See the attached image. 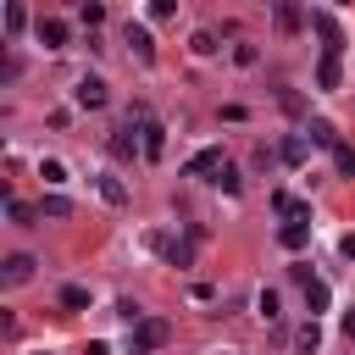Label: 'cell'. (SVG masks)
<instances>
[{
  "mask_svg": "<svg viewBox=\"0 0 355 355\" xmlns=\"http://www.w3.org/2000/svg\"><path fill=\"white\" fill-rule=\"evenodd\" d=\"M277 244H283V250H305V244H311V205H300V211L277 227Z\"/></svg>",
  "mask_w": 355,
  "mask_h": 355,
  "instance_id": "cell-1",
  "label": "cell"
},
{
  "mask_svg": "<svg viewBox=\"0 0 355 355\" xmlns=\"http://www.w3.org/2000/svg\"><path fill=\"white\" fill-rule=\"evenodd\" d=\"M161 344H166V322H161V316H144V322L133 327V338H128L133 355H150V349H161Z\"/></svg>",
  "mask_w": 355,
  "mask_h": 355,
  "instance_id": "cell-2",
  "label": "cell"
},
{
  "mask_svg": "<svg viewBox=\"0 0 355 355\" xmlns=\"http://www.w3.org/2000/svg\"><path fill=\"white\" fill-rule=\"evenodd\" d=\"M72 100H78L83 111H100V105L111 100V89H105V78H94V72H83V78L72 83Z\"/></svg>",
  "mask_w": 355,
  "mask_h": 355,
  "instance_id": "cell-3",
  "label": "cell"
},
{
  "mask_svg": "<svg viewBox=\"0 0 355 355\" xmlns=\"http://www.w3.org/2000/svg\"><path fill=\"white\" fill-rule=\"evenodd\" d=\"M111 155H116V161H133V155H144V128L122 122V128L111 133Z\"/></svg>",
  "mask_w": 355,
  "mask_h": 355,
  "instance_id": "cell-4",
  "label": "cell"
},
{
  "mask_svg": "<svg viewBox=\"0 0 355 355\" xmlns=\"http://www.w3.org/2000/svg\"><path fill=\"white\" fill-rule=\"evenodd\" d=\"M33 272H39L33 255H6V261H0V283H6V288H22Z\"/></svg>",
  "mask_w": 355,
  "mask_h": 355,
  "instance_id": "cell-5",
  "label": "cell"
},
{
  "mask_svg": "<svg viewBox=\"0 0 355 355\" xmlns=\"http://www.w3.org/2000/svg\"><path fill=\"white\" fill-rule=\"evenodd\" d=\"M311 28L322 33V55H338V50H344V28H338L327 11H311Z\"/></svg>",
  "mask_w": 355,
  "mask_h": 355,
  "instance_id": "cell-6",
  "label": "cell"
},
{
  "mask_svg": "<svg viewBox=\"0 0 355 355\" xmlns=\"http://www.w3.org/2000/svg\"><path fill=\"white\" fill-rule=\"evenodd\" d=\"M33 33H39V44H44V50H61V44H67V22H61V17H39V28H33Z\"/></svg>",
  "mask_w": 355,
  "mask_h": 355,
  "instance_id": "cell-7",
  "label": "cell"
},
{
  "mask_svg": "<svg viewBox=\"0 0 355 355\" xmlns=\"http://www.w3.org/2000/svg\"><path fill=\"white\" fill-rule=\"evenodd\" d=\"M338 78H344L338 55H322V61H316V89H322V94H333V89H338Z\"/></svg>",
  "mask_w": 355,
  "mask_h": 355,
  "instance_id": "cell-8",
  "label": "cell"
},
{
  "mask_svg": "<svg viewBox=\"0 0 355 355\" xmlns=\"http://www.w3.org/2000/svg\"><path fill=\"white\" fill-rule=\"evenodd\" d=\"M294 349H300V355H316V349H322V327H316V316L294 327Z\"/></svg>",
  "mask_w": 355,
  "mask_h": 355,
  "instance_id": "cell-9",
  "label": "cell"
},
{
  "mask_svg": "<svg viewBox=\"0 0 355 355\" xmlns=\"http://www.w3.org/2000/svg\"><path fill=\"white\" fill-rule=\"evenodd\" d=\"M222 166H227V155H222V150H216V144H211V150H200V155H194V161H189V172H194V178H200V172H211V178H216V172H222Z\"/></svg>",
  "mask_w": 355,
  "mask_h": 355,
  "instance_id": "cell-10",
  "label": "cell"
},
{
  "mask_svg": "<svg viewBox=\"0 0 355 355\" xmlns=\"http://www.w3.org/2000/svg\"><path fill=\"white\" fill-rule=\"evenodd\" d=\"M272 17H277V28H283V33H300V28H305V11H300V6H288V0H277V11H272Z\"/></svg>",
  "mask_w": 355,
  "mask_h": 355,
  "instance_id": "cell-11",
  "label": "cell"
},
{
  "mask_svg": "<svg viewBox=\"0 0 355 355\" xmlns=\"http://www.w3.org/2000/svg\"><path fill=\"white\" fill-rule=\"evenodd\" d=\"M128 44H133V55H139V61H155V39H150L139 22H128Z\"/></svg>",
  "mask_w": 355,
  "mask_h": 355,
  "instance_id": "cell-12",
  "label": "cell"
},
{
  "mask_svg": "<svg viewBox=\"0 0 355 355\" xmlns=\"http://www.w3.org/2000/svg\"><path fill=\"white\" fill-rule=\"evenodd\" d=\"M161 150H166V128L161 122H144V161H155Z\"/></svg>",
  "mask_w": 355,
  "mask_h": 355,
  "instance_id": "cell-13",
  "label": "cell"
},
{
  "mask_svg": "<svg viewBox=\"0 0 355 355\" xmlns=\"http://www.w3.org/2000/svg\"><path fill=\"white\" fill-rule=\"evenodd\" d=\"M61 305H67V311H89V305H94V294H89L83 283H67V288H61Z\"/></svg>",
  "mask_w": 355,
  "mask_h": 355,
  "instance_id": "cell-14",
  "label": "cell"
},
{
  "mask_svg": "<svg viewBox=\"0 0 355 355\" xmlns=\"http://www.w3.org/2000/svg\"><path fill=\"white\" fill-rule=\"evenodd\" d=\"M39 216L61 222V216H72V200H61V194H44V200H39Z\"/></svg>",
  "mask_w": 355,
  "mask_h": 355,
  "instance_id": "cell-15",
  "label": "cell"
},
{
  "mask_svg": "<svg viewBox=\"0 0 355 355\" xmlns=\"http://www.w3.org/2000/svg\"><path fill=\"white\" fill-rule=\"evenodd\" d=\"M327 300H333V288H327L322 277H316V283H305V305H311V316H316V311H327Z\"/></svg>",
  "mask_w": 355,
  "mask_h": 355,
  "instance_id": "cell-16",
  "label": "cell"
},
{
  "mask_svg": "<svg viewBox=\"0 0 355 355\" xmlns=\"http://www.w3.org/2000/svg\"><path fill=\"white\" fill-rule=\"evenodd\" d=\"M6 216H11L17 227H33V216H39V211H33L28 200H6Z\"/></svg>",
  "mask_w": 355,
  "mask_h": 355,
  "instance_id": "cell-17",
  "label": "cell"
},
{
  "mask_svg": "<svg viewBox=\"0 0 355 355\" xmlns=\"http://www.w3.org/2000/svg\"><path fill=\"white\" fill-rule=\"evenodd\" d=\"M333 166H338L344 178H355V144H344V139H338V144H333Z\"/></svg>",
  "mask_w": 355,
  "mask_h": 355,
  "instance_id": "cell-18",
  "label": "cell"
},
{
  "mask_svg": "<svg viewBox=\"0 0 355 355\" xmlns=\"http://www.w3.org/2000/svg\"><path fill=\"white\" fill-rule=\"evenodd\" d=\"M305 155H311V144H305L300 133H294V139H283V161H288V166H300Z\"/></svg>",
  "mask_w": 355,
  "mask_h": 355,
  "instance_id": "cell-19",
  "label": "cell"
},
{
  "mask_svg": "<svg viewBox=\"0 0 355 355\" xmlns=\"http://www.w3.org/2000/svg\"><path fill=\"white\" fill-rule=\"evenodd\" d=\"M100 200H105V205H128V189H122L116 178H100Z\"/></svg>",
  "mask_w": 355,
  "mask_h": 355,
  "instance_id": "cell-20",
  "label": "cell"
},
{
  "mask_svg": "<svg viewBox=\"0 0 355 355\" xmlns=\"http://www.w3.org/2000/svg\"><path fill=\"white\" fill-rule=\"evenodd\" d=\"M255 311H261V322H277V316H283V311H277V294H272V288H261V294H255Z\"/></svg>",
  "mask_w": 355,
  "mask_h": 355,
  "instance_id": "cell-21",
  "label": "cell"
},
{
  "mask_svg": "<svg viewBox=\"0 0 355 355\" xmlns=\"http://www.w3.org/2000/svg\"><path fill=\"white\" fill-rule=\"evenodd\" d=\"M311 139H316V144H327V150H333V144H338V128H333V122H311Z\"/></svg>",
  "mask_w": 355,
  "mask_h": 355,
  "instance_id": "cell-22",
  "label": "cell"
},
{
  "mask_svg": "<svg viewBox=\"0 0 355 355\" xmlns=\"http://www.w3.org/2000/svg\"><path fill=\"white\" fill-rule=\"evenodd\" d=\"M39 178L55 189V183H67V166H61V161H39Z\"/></svg>",
  "mask_w": 355,
  "mask_h": 355,
  "instance_id": "cell-23",
  "label": "cell"
},
{
  "mask_svg": "<svg viewBox=\"0 0 355 355\" xmlns=\"http://www.w3.org/2000/svg\"><path fill=\"white\" fill-rule=\"evenodd\" d=\"M78 17H83L89 28H100V22H105V6H94V0H83V6H78Z\"/></svg>",
  "mask_w": 355,
  "mask_h": 355,
  "instance_id": "cell-24",
  "label": "cell"
},
{
  "mask_svg": "<svg viewBox=\"0 0 355 355\" xmlns=\"http://www.w3.org/2000/svg\"><path fill=\"white\" fill-rule=\"evenodd\" d=\"M28 28V11L22 6H6V33H22Z\"/></svg>",
  "mask_w": 355,
  "mask_h": 355,
  "instance_id": "cell-25",
  "label": "cell"
},
{
  "mask_svg": "<svg viewBox=\"0 0 355 355\" xmlns=\"http://www.w3.org/2000/svg\"><path fill=\"white\" fill-rule=\"evenodd\" d=\"M161 250H166V261H172V266H189V261H194V250H189V244H161Z\"/></svg>",
  "mask_w": 355,
  "mask_h": 355,
  "instance_id": "cell-26",
  "label": "cell"
},
{
  "mask_svg": "<svg viewBox=\"0 0 355 355\" xmlns=\"http://www.w3.org/2000/svg\"><path fill=\"white\" fill-rule=\"evenodd\" d=\"M211 50H216V33L200 28V33H194V55H211Z\"/></svg>",
  "mask_w": 355,
  "mask_h": 355,
  "instance_id": "cell-27",
  "label": "cell"
},
{
  "mask_svg": "<svg viewBox=\"0 0 355 355\" xmlns=\"http://www.w3.org/2000/svg\"><path fill=\"white\" fill-rule=\"evenodd\" d=\"M211 183H216V189H227V194H239V172H233V166H222Z\"/></svg>",
  "mask_w": 355,
  "mask_h": 355,
  "instance_id": "cell-28",
  "label": "cell"
},
{
  "mask_svg": "<svg viewBox=\"0 0 355 355\" xmlns=\"http://www.w3.org/2000/svg\"><path fill=\"white\" fill-rule=\"evenodd\" d=\"M338 250H344V261H355V233H344V239H338Z\"/></svg>",
  "mask_w": 355,
  "mask_h": 355,
  "instance_id": "cell-29",
  "label": "cell"
},
{
  "mask_svg": "<svg viewBox=\"0 0 355 355\" xmlns=\"http://www.w3.org/2000/svg\"><path fill=\"white\" fill-rule=\"evenodd\" d=\"M344 333H349V338H355V305H349V311H344Z\"/></svg>",
  "mask_w": 355,
  "mask_h": 355,
  "instance_id": "cell-30",
  "label": "cell"
},
{
  "mask_svg": "<svg viewBox=\"0 0 355 355\" xmlns=\"http://www.w3.org/2000/svg\"><path fill=\"white\" fill-rule=\"evenodd\" d=\"M33 355H50V349H33Z\"/></svg>",
  "mask_w": 355,
  "mask_h": 355,
  "instance_id": "cell-31",
  "label": "cell"
}]
</instances>
